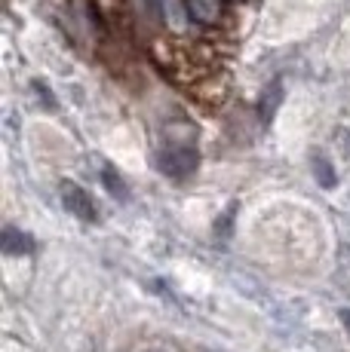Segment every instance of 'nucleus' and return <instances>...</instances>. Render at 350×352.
<instances>
[{
  "instance_id": "f257e3e1",
  "label": "nucleus",
  "mask_w": 350,
  "mask_h": 352,
  "mask_svg": "<svg viewBox=\"0 0 350 352\" xmlns=\"http://www.w3.org/2000/svg\"><path fill=\"white\" fill-rule=\"evenodd\" d=\"M62 202L65 208H68L71 214H77L80 221H99V212H96V202L90 199V193L83 190L80 184H74V181H65L62 184Z\"/></svg>"
},
{
  "instance_id": "f03ea898",
  "label": "nucleus",
  "mask_w": 350,
  "mask_h": 352,
  "mask_svg": "<svg viewBox=\"0 0 350 352\" xmlns=\"http://www.w3.org/2000/svg\"><path fill=\"white\" fill-rule=\"evenodd\" d=\"M197 151L194 147H172V151H163L160 153V168L172 178H187V175L197 168Z\"/></svg>"
},
{
  "instance_id": "7ed1b4c3",
  "label": "nucleus",
  "mask_w": 350,
  "mask_h": 352,
  "mask_svg": "<svg viewBox=\"0 0 350 352\" xmlns=\"http://www.w3.org/2000/svg\"><path fill=\"white\" fill-rule=\"evenodd\" d=\"M187 12H191L194 22H203V25H215L221 22V0H187Z\"/></svg>"
},
{
  "instance_id": "20e7f679",
  "label": "nucleus",
  "mask_w": 350,
  "mask_h": 352,
  "mask_svg": "<svg viewBox=\"0 0 350 352\" xmlns=\"http://www.w3.org/2000/svg\"><path fill=\"white\" fill-rule=\"evenodd\" d=\"M0 248H3L6 254H31L34 252V239L19 233V230H12V227H6L3 236H0Z\"/></svg>"
},
{
  "instance_id": "39448f33",
  "label": "nucleus",
  "mask_w": 350,
  "mask_h": 352,
  "mask_svg": "<svg viewBox=\"0 0 350 352\" xmlns=\"http://www.w3.org/2000/svg\"><path fill=\"white\" fill-rule=\"evenodd\" d=\"M102 181H105L107 193H111L114 199H123V196H126V184L120 181V175L114 172V166H105V168H102Z\"/></svg>"
},
{
  "instance_id": "423d86ee",
  "label": "nucleus",
  "mask_w": 350,
  "mask_h": 352,
  "mask_svg": "<svg viewBox=\"0 0 350 352\" xmlns=\"http://www.w3.org/2000/svg\"><path fill=\"white\" fill-rule=\"evenodd\" d=\"M313 172H316V181H320L322 187H326V190H332L335 184H338V178H335V168H332V162L329 160H316L313 162Z\"/></svg>"
},
{
  "instance_id": "0eeeda50",
  "label": "nucleus",
  "mask_w": 350,
  "mask_h": 352,
  "mask_svg": "<svg viewBox=\"0 0 350 352\" xmlns=\"http://www.w3.org/2000/svg\"><path fill=\"white\" fill-rule=\"evenodd\" d=\"M341 324H344V328H347V334H350V309H341Z\"/></svg>"
},
{
  "instance_id": "6e6552de",
  "label": "nucleus",
  "mask_w": 350,
  "mask_h": 352,
  "mask_svg": "<svg viewBox=\"0 0 350 352\" xmlns=\"http://www.w3.org/2000/svg\"><path fill=\"white\" fill-rule=\"evenodd\" d=\"M151 3H154V6H157V3H160V0H151Z\"/></svg>"
}]
</instances>
